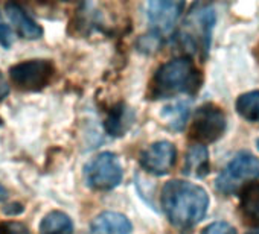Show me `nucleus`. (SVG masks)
<instances>
[{
  "label": "nucleus",
  "mask_w": 259,
  "mask_h": 234,
  "mask_svg": "<svg viewBox=\"0 0 259 234\" xmlns=\"http://www.w3.org/2000/svg\"><path fill=\"white\" fill-rule=\"evenodd\" d=\"M162 205L174 226L189 229L206 216L209 196L197 184L174 180L166 183L162 190Z\"/></svg>",
  "instance_id": "obj_1"
},
{
  "label": "nucleus",
  "mask_w": 259,
  "mask_h": 234,
  "mask_svg": "<svg viewBox=\"0 0 259 234\" xmlns=\"http://www.w3.org/2000/svg\"><path fill=\"white\" fill-rule=\"evenodd\" d=\"M201 85V73L189 58H177L165 63L154 75L151 96L154 99L177 94H194Z\"/></svg>",
  "instance_id": "obj_2"
},
{
  "label": "nucleus",
  "mask_w": 259,
  "mask_h": 234,
  "mask_svg": "<svg viewBox=\"0 0 259 234\" xmlns=\"http://www.w3.org/2000/svg\"><path fill=\"white\" fill-rule=\"evenodd\" d=\"M215 25V11L206 5H195L188 14L180 32V44L191 53L206 56L210 46L212 28Z\"/></svg>",
  "instance_id": "obj_3"
},
{
  "label": "nucleus",
  "mask_w": 259,
  "mask_h": 234,
  "mask_svg": "<svg viewBox=\"0 0 259 234\" xmlns=\"http://www.w3.org/2000/svg\"><path fill=\"white\" fill-rule=\"evenodd\" d=\"M256 178H259V158L248 152H241L220 173L217 189L223 195H233Z\"/></svg>",
  "instance_id": "obj_4"
},
{
  "label": "nucleus",
  "mask_w": 259,
  "mask_h": 234,
  "mask_svg": "<svg viewBox=\"0 0 259 234\" xmlns=\"http://www.w3.org/2000/svg\"><path fill=\"white\" fill-rule=\"evenodd\" d=\"M226 127L227 122L224 112L218 106L206 103L200 106L194 115L189 137L195 140L197 145L212 143L224 134Z\"/></svg>",
  "instance_id": "obj_5"
},
{
  "label": "nucleus",
  "mask_w": 259,
  "mask_h": 234,
  "mask_svg": "<svg viewBox=\"0 0 259 234\" xmlns=\"http://www.w3.org/2000/svg\"><path fill=\"white\" fill-rule=\"evenodd\" d=\"M10 76L17 88L25 91H38L51 82L54 76V66L46 60H29L13 66L10 69Z\"/></svg>",
  "instance_id": "obj_6"
},
{
  "label": "nucleus",
  "mask_w": 259,
  "mask_h": 234,
  "mask_svg": "<svg viewBox=\"0 0 259 234\" xmlns=\"http://www.w3.org/2000/svg\"><path fill=\"white\" fill-rule=\"evenodd\" d=\"M87 184L95 190H111L122 180V166L111 152H102L85 167Z\"/></svg>",
  "instance_id": "obj_7"
},
{
  "label": "nucleus",
  "mask_w": 259,
  "mask_h": 234,
  "mask_svg": "<svg viewBox=\"0 0 259 234\" xmlns=\"http://www.w3.org/2000/svg\"><path fill=\"white\" fill-rule=\"evenodd\" d=\"M177 158L176 146L169 142H157L141 154L142 167L153 175H166L174 167Z\"/></svg>",
  "instance_id": "obj_8"
},
{
  "label": "nucleus",
  "mask_w": 259,
  "mask_h": 234,
  "mask_svg": "<svg viewBox=\"0 0 259 234\" xmlns=\"http://www.w3.org/2000/svg\"><path fill=\"white\" fill-rule=\"evenodd\" d=\"M185 5L182 2H165V0H157V2H150L147 7V14L150 22L153 23V26L157 29V32H169L182 11H183Z\"/></svg>",
  "instance_id": "obj_9"
},
{
  "label": "nucleus",
  "mask_w": 259,
  "mask_h": 234,
  "mask_svg": "<svg viewBox=\"0 0 259 234\" xmlns=\"http://www.w3.org/2000/svg\"><path fill=\"white\" fill-rule=\"evenodd\" d=\"M132 223L130 220L116 211H104L98 214L89 229V234H130Z\"/></svg>",
  "instance_id": "obj_10"
},
{
  "label": "nucleus",
  "mask_w": 259,
  "mask_h": 234,
  "mask_svg": "<svg viewBox=\"0 0 259 234\" xmlns=\"http://www.w3.org/2000/svg\"><path fill=\"white\" fill-rule=\"evenodd\" d=\"M7 16L10 19V22L14 25V28L17 29V32L28 40H35L40 38L41 35V28L16 4H8L5 7Z\"/></svg>",
  "instance_id": "obj_11"
},
{
  "label": "nucleus",
  "mask_w": 259,
  "mask_h": 234,
  "mask_svg": "<svg viewBox=\"0 0 259 234\" xmlns=\"http://www.w3.org/2000/svg\"><path fill=\"white\" fill-rule=\"evenodd\" d=\"M183 172L191 177L203 178L209 172V155L203 145H194L186 154Z\"/></svg>",
  "instance_id": "obj_12"
},
{
  "label": "nucleus",
  "mask_w": 259,
  "mask_h": 234,
  "mask_svg": "<svg viewBox=\"0 0 259 234\" xmlns=\"http://www.w3.org/2000/svg\"><path fill=\"white\" fill-rule=\"evenodd\" d=\"M239 208L248 222L259 223V183H248L241 189Z\"/></svg>",
  "instance_id": "obj_13"
},
{
  "label": "nucleus",
  "mask_w": 259,
  "mask_h": 234,
  "mask_svg": "<svg viewBox=\"0 0 259 234\" xmlns=\"http://www.w3.org/2000/svg\"><path fill=\"white\" fill-rule=\"evenodd\" d=\"M73 223L70 217L61 211H51L40 225V234H72Z\"/></svg>",
  "instance_id": "obj_14"
},
{
  "label": "nucleus",
  "mask_w": 259,
  "mask_h": 234,
  "mask_svg": "<svg viewBox=\"0 0 259 234\" xmlns=\"http://www.w3.org/2000/svg\"><path fill=\"white\" fill-rule=\"evenodd\" d=\"M236 111L248 122H259V90L241 94L236 100Z\"/></svg>",
  "instance_id": "obj_15"
},
{
  "label": "nucleus",
  "mask_w": 259,
  "mask_h": 234,
  "mask_svg": "<svg viewBox=\"0 0 259 234\" xmlns=\"http://www.w3.org/2000/svg\"><path fill=\"white\" fill-rule=\"evenodd\" d=\"M172 111H169L168 114V121L169 124L176 128V130H180L186 121V115H188V109L185 105H176L174 108H169Z\"/></svg>",
  "instance_id": "obj_16"
},
{
  "label": "nucleus",
  "mask_w": 259,
  "mask_h": 234,
  "mask_svg": "<svg viewBox=\"0 0 259 234\" xmlns=\"http://www.w3.org/2000/svg\"><path fill=\"white\" fill-rule=\"evenodd\" d=\"M201 234H236V232H235V228L229 225L227 222H215L206 226Z\"/></svg>",
  "instance_id": "obj_17"
},
{
  "label": "nucleus",
  "mask_w": 259,
  "mask_h": 234,
  "mask_svg": "<svg viewBox=\"0 0 259 234\" xmlns=\"http://www.w3.org/2000/svg\"><path fill=\"white\" fill-rule=\"evenodd\" d=\"M0 234H31L29 229L19 222H4L0 223Z\"/></svg>",
  "instance_id": "obj_18"
},
{
  "label": "nucleus",
  "mask_w": 259,
  "mask_h": 234,
  "mask_svg": "<svg viewBox=\"0 0 259 234\" xmlns=\"http://www.w3.org/2000/svg\"><path fill=\"white\" fill-rule=\"evenodd\" d=\"M13 40H14V35H13L11 29L7 25H0V44L10 49L13 44Z\"/></svg>",
  "instance_id": "obj_19"
},
{
  "label": "nucleus",
  "mask_w": 259,
  "mask_h": 234,
  "mask_svg": "<svg viewBox=\"0 0 259 234\" xmlns=\"http://www.w3.org/2000/svg\"><path fill=\"white\" fill-rule=\"evenodd\" d=\"M247 234H259V229H254V231H250V232H247Z\"/></svg>",
  "instance_id": "obj_20"
},
{
  "label": "nucleus",
  "mask_w": 259,
  "mask_h": 234,
  "mask_svg": "<svg viewBox=\"0 0 259 234\" xmlns=\"http://www.w3.org/2000/svg\"><path fill=\"white\" fill-rule=\"evenodd\" d=\"M257 149H259V140H257Z\"/></svg>",
  "instance_id": "obj_21"
}]
</instances>
